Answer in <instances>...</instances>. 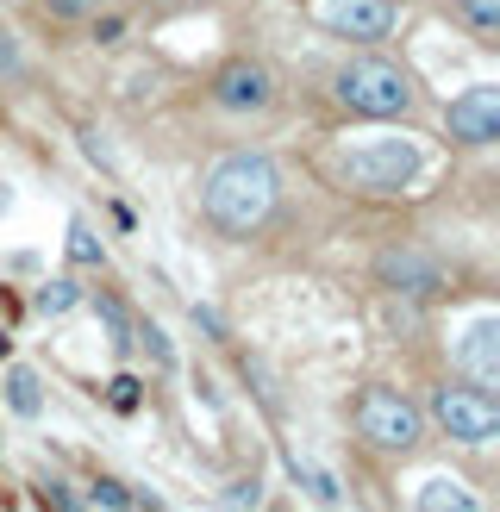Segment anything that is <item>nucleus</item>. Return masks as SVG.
<instances>
[{"label":"nucleus","instance_id":"obj_1","mask_svg":"<svg viewBox=\"0 0 500 512\" xmlns=\"http://www.w3.org/2000/svg\"><path fill=\"white\" fill-rule=\"evenodd\" d=\"M275 169L269 157L257 150H232V157H219L207 169V182H200V200H207V219L225 225V232H257V225L275 213Z\"/></svg>","mask_w":500,"mask_h":512},{"label":"nucleus","instance_id":"obj_2","mask_svg":"<svg viewBox=\"0 0 500 512\" xmlns=\"http://www.w3.org/2000/svg\"><path fill=\"white\" fill-rule=\"evenodd\" d=\"M344 175H350V188L394 194L419 175V144L400 132H363L357 144H344Z\"/></svg>","mask_w":500,"mask_h":512},{"label":"nucleus","instance_id":"obj_3","mask_svg":"<svg viewBox=\"0 0 500 512\" xmlns=\"http://www.w3.org/2000/svg\"><path fill=\"white\" fill-rule=\"evenodd\" d=\"M338 100H344V107H357V113L394 119V113L413 107V82H407V69L388 63V57H350L338 69Z\"/></svg>","mask_w":500,"mask_h":512},{"label":"nucleus","instance_id":"obj_4","mask_svg":"<svg viewBox=\"0 0 500 512\" xmlns=\"http://www.w3.org/2000/svg\"><path fill=\"white\" fill-rule=\"evenodd\" d=\"M357 425L375 450H413L419 444V406L394 388H369L357 400Z\"/></svg>","mask_w":500,"mask_h":512},{"label":"nucleus","instance_id":"obj_5","mask_svg":"<svg viewBox=\"0 0 500 512\" xmlns=\"http://www.w3.org/2000/svg\"><path fill=\"white\" fill-rule=\"evenodd\" d=\"M432 419L457 444H494L500 438V406H494V394H475V388H438L432 394Z\"/></svg>","mask_w":500,"mask_h":512},{"label":"nucleus","instance_id":"obj_6","mask_svg":"<svg viewBox=\"0 0 500 512\" xmlns=\"http://www.w3.org/2000/svg\"><path fill=\"white\" fill-rule=\"evenodd\" d=\"M375 281H382L388 294H407V300H432L444 294V263L432 250H413V244H394L375 256Z\"/></svg>","mask_w":500,"mask_h":512},{"label":"nucleus","instance_id":"obj_7","mask_svg":"<svg viewBox=\"0 0 500 512\" xmlns=\"http://www.w3.org/2000/svg\"><path fill=\"white\" fill-rule=\"evenodd\" d=\"M450 138H463V144H494L500 138V88L494 82H475L463 88L457 100H450Z\"/></svg>","mask_w":500,"mask_h":512},{"label":"nucleus","instance_id":"obj_8","mask_svg":"<svg viewBox=\"0 0 500 512\" xmlns=\"http://www.w3.org/2000/svg\"><path fill=\"white\" fill-rule=\"evenodd\" d=\"M313 19L332 25L338 38H388L394 7L388 0H313Z\"/></svg>","mask_w":500,"mask_h":512},{"label":"nucleus","instance_id":"obj_9","mask_svg":"<svg viewBox=\"0 0 500 512\" xmlns=\"http://www.w3.org/2000/svg\"><path fill=\"white\" fill-rule=\"evenodd\" d=\"M457 363L469 369L475 394H494L500 388V319H475L469 338L457 344Z\"/></svg>","mask_w":500,"mask_h":512},{"label":"nucleus","instance_id":"obj_10","mask_svg":"<svg viewBox=\"0 0 500 512\" xmlns=\"http://www.w3.org/2000/svg\"><path fill=\"white\" fill-rule=\"evenodd\" d=\"M269 69L263 63H225L219 75H213V100L219 107H232V113H257V107H269Z\"/></svg>","mask_w":500,"mask_h":512},{"label":"nucleus","instance_id":"obj_11","mask_svg":"<svg viewBox=\"0 0 500 512\" xmlns=\"http://www.w3.org/2000/svg\"><path fill=\"white\" fill-rule=\"evenodd\" d=\"M419 512H482V500H475L469 481H457V475H432V481L419 488Z\"/></svg>","mask_w":500,"mask_h":512},{"label":"nucleus","instance_id":"obj_12","mask_svg":"<svg viewBox=\"0 0 500 512\" xmlns=\"http://www.w3.org/2000/svg\"><path fill=\"white\" fill-rule=\"evenodd\" d=\"M69 306H82V288H75V281H44L38 288V313L44 319H63Z\"/></svg>","mask_w":500,"mask_h":512},{"label":"nucleus","instance_id":"obj_13","mask_svg":"<svg viewBox=\"0 0 500 512\" xmlns=\"http://www.w3.org/2000/svg\"><path fill=\"white\" fill-rule=\"evenodd\" d=\"M7 400H13V413L32 419L38 406H44V400H38V375H32V369H13V375H7Z\"/></svg>","mask_w":500,"mask_h":512},{"label":"nucleus","instance_id":"obj_14","mask_svg":"<svg viewBox=\"0 0 500 512\" xmlns=\"http://www.w3.org/2000/svg\"><path fill=\"white\" fill-rule=\"evenodd\" d=\"M475 32H500V0H457Z\"/></svg>","mask_w":500,"mask_h":512},{"label":"nucleus","instance_id":"obj_15","mask_svg":"<svg viewBox=\"0 0 500 512\" xmlns=\"http://www.w3.org/2000/svg\"><path fill=\"white\" fill-rule=\"evenodd\" d=\"M294 469L307 475V488H313V500H319V506H338V488H332V475H325V469H313V463H300V456H294Z\"/></svg>","mask_w":500,"mask_h":512},{"label":"nucleus","instance_id":"obj_16","mask_svg":"<svg viewBox=\"0 0 500 512\" xmlns=\"http://www.w3.org/2000/svg\"><path fill=\"white\" fill-rule=\"evenodd\" d=\"M69 256H75V263H100V244H94V232H88L82 219L69 225Z\"/></svg>","mask_w":500,"mask_h":512},{"label":"nucleus","instance_id":"obj_17","mask_svg":"<svg viewBox=\"0 0 500 512\" xmlns=\"http://www.w3.org/2000/svg\"><path fill=\"white\" fill-rule=\"evenodd\" d=\"M138 344L150 350V363H157V369L175 363V350H169V338H163V325H144V331H138Z\"/></svg>","mask_w":500,"mask_h":512},{"label":"nucleus","instance_id":"obj_18","mask_svg":"<svg viewBox=\"0 0 500 512\" xmlns=\"http://www.w3.org/2000/svg\"><path fill=\"white\" fill-rule=\"evenodd\" d=\"M138 400H144L138 381L132 375H113V406H119V413H138Z\"/></svg>","mask_w":500,"mask_h":512},{"label":"nucleus","instance_id":"obj_19","mask_svg":"<svg viewBox=\"0 0 500 512\" xmlns=\"http://www.w3.org/2000/svg\"><path fill=\"white\" fill-rule=\"evenodd\" d=\"M100 319L113 325V344H132V338H125L132 325H125V306H119V300H107V294H100Z\"/></svg>","mask_w":500,"mask_h":512},{"label":"nucleus","instance_id":"obj_20","mask_svg":"<svg viewBox=\"0 0 500 512\" xmlns=\"http://www.w3.org/2000/svg\"><path fill=\"white\" fill-rule=\"evenodd\" d=\"M94 500H100V506H113V512H132V494H125L119 481H94Z\"/></svg>","mask_w":500,"mask_h":512},{"label":"nucleus","instance_id":"obj_21","mask_svg":"<svg viewBox=\"0 0 500 512\" xmlns=\"http://www.w3.org/2000/svg\"><path fill=\"white\" fill-rule=\"evenodd\" d=\"M57 19H88V13H100V0H44Z\"/></svg>","mask_w":500,"mask_h":512},{"label":"nucleus","instance_id":"obj_22","mask_svg":"<svg viewBox=\"0 0 500 512\" xmlns=\"http://www.w3.org/2000/svg\"><path fill=\"white\" fill-rule=\"evenodd\" d=\"M13 313H19V300H13L7 288H0V319H13Z\"/></svg>","mask_w":500,"mask_h":512}]
</instances>
